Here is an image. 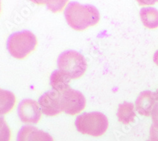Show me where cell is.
Instances as JSON below:
<instances>
[{
  "label": "cell",
  "mask_w": 158,
  "mask_h": 141,
  "mask_svg": "<svg viewBox=\"0 0 158 141\" xmlns=\"http://www.w3.org/2000/svg\"><path fill=\"white\" fill-rule=\"evenodd\" d=\"M86 101L84 95L71 88L61 94L62 109L65 113L75 115L83 111Z\"/></svg>",
  "instance_id": "cell-5"
},
{
  "label": "cell",
  "mask_w": 158,
  "mask_h": 141,
  "mask_svg": "<svg viewBox=\"0 0 158 141\" xmlns=\"http://www.w3.org/2000/svg\"><path fill=\"white\" fill-rule=\"evenodd\" d=\"M17 112L21 121L25 123H37L41 116L38 103L31 99L22 100L18 106Z\"/></svg>",
  "instance_id": "cell-7"
},
{
  "label": "cell",
  "mask_w": 158,
  "mask_h": 141,
  "mask_svg": "<svg viewBox=\"0 0 158 141\" xmlns=\"http://www.w3.org/2000/svg\"><path fill=\"white\" fill-rule=\"evenodd\" d=\"M155 104L154 93L148 90L142 92L139 95L135 102L137 112L145 117L151 116Z\"/></svg>",
  "instance_id": "cell-9"
},
{
  "label": "cell",
  "mask_w": 158,
  "mask_h": 141,
  "mask_svg": "<svg viewBox=\"0 0 158 141\" xmlns=\"http://www.w3.org/2000/svg\"><path fill=\"white\" fill-rule=\"evenodd\" d=\"M64 14L69 25L76 31H83L94 26L100 19L99 12L96 7L77 2H70L66 7Z\"/></svg>",
  "instance_id": "cell-1"
},
{
  "label": "cell",
  "mask_w": 158,
  "mask_h": 141,
  "mask_svg": "<svg viewBox=\"0 0 158 141\" xmlns=\"http://www.w3.org/2000/svg\"><path fill=\"white\" fill-rule=\"evenodd\" d=\"M140 16L144 26L149 29L158 28V10L153 7H144L140 11Z\"/></svg>",
  "instance_id": "cell-12"
},
{
  "label": "cell",
  "mask_w": 158,
  "mask_h": 141,
  "mask_svg": "<svg viewBox=\"0 0 158 141\" xmlns=\"http://www.w3.org/2000/svg\"><path fill=\"white\" fill-rule=\"evenodd\" d=\"M136 113L134 105L130 102H124L118 106L117 112V117L118 121L123 124L127 125L133 122L135 120Z\"/></svg>",
  "instance_id": "cell-11"
},
{
  "label": "cell",
  "mask_w": 158,
  "mask_h": 141,
  "mask_svg": "<svg viewBox=\"0 0 158 141\" xmlns=\"http://www.w3.org/2000/svg\"><path fill=\"white\" fill-rule=\"evenodd\" d=\"M0 111L1 114L9 112L14 107L15 97L12 92L1 89L0 90Z\"/></svg>",
  "instance_id": "cell-13"
},
{
  "label": "cell",
  "mask_w": 158,
  "mask_h": 141,
  "mask_svg": "<svg viewBox=\"0 0 158 141\" xmlns=\"http://www.w3.org/2000/svg\"><path fill=\"white\" fill-rule=\"evenodd\" d=\"M46 3H48L46 5H48V7L49 10L54 12H56L62 10L63 7H64L65 5V3H67V1H49L46 2Z\"/></svg>",
  "instance_id": "cell-14"
},
{
  "label": "cell",
  "mask_w": 158,
  "mask_h": 141,
  "mask_svg": "<svg viewBox=\"0 0 158 141\" xmlns=\"http://www.w3.org/2000/svg\"><path fill=\"white\" fill-rule=\"evenodd\" d=\"M150 140L151 141H158V129L152 125L150 129Z\"/></svg>",
  "instance_id": "cell-16"
},
{
  "label": "cell",
  "mask_w": 158,
  "mask_h": 141,
  "mask_svg": "<svg viewBox=\"0 0 158 141\" xmlns=\"http://www.w3.org/2000/svg\"><path fill=\"white\" fill-rule=\"evenodd\" d=\"M37 45L35 36L29 31H22L13 33L7 41L9 53L16 59H23L27 57Z\"/></svg>",
  "instance_id": "cell-3"
},
{
  "label": "cell",
  "mask_w": 158,
  "mask_h": 141,
  "mask_svg": "<svg viewBox=\"0 0 158 141\" xmlns=\"http://www.w3.org/2000/svg\"><path fill=\"white\" fill-rule=\"evenodd\" d=\"M57 63L59 70L71 79L80 78L87 68L84 57L75 50H67L62 52L58 58Z\"/></svg>",
  "instance_id": "cell-4"
},
{
  "label": "cell",
  "mask_w": 158,
  "mask_h": 141,
  "mask_svg": "<svg viewBox=\"0 0 158 141\" xmlns=\"http://www.w3.org/2000/svg\"><path fill=\"white\" fill-rule=\"evenodd\" d=\"M147 141H151V140H147Z\"/></svg>",
  "instance_id": "cell-19"
},
{
  "label": "cell",
  "mask_w": 158,
  "mask_h": 141,
  "mask_svg": "<svg viewBox=\"0 0 158 141\" xmlns=\"http://www.w3.org/2000/svg\"><path fill=\"white\" fill-rule=\"evenodd\" d=\"M152 125L158 129V104L156 103L153 111L152 112Z\"/></svg>",
  "instance_id": "cell-15"
},
{
  "label": "cell",
  "mask_w": 158,
  "mask_h": 141,
  "mask_svg": "<svg viewBox=\"0 0 158 141\" xmlns=\"http://www.w3.org/2000/svg\"><path fill=\"white\" fill-rule=\"evenodd\" d=\"M38 102L42 112L47 116H56L63 111L61 94L55 90H51L43 94Z\"/></svg>",
  "instance_id": "cell-6"
},
{
  "label": "cell",
  "mask_w": 158,
  "mask_h": 141,
  "mask_svg": "<svg viewBox=\"0 0 158 141\" xmlns=\"http://www.w3.org/2000/svg\"><path fill=\"white\" fill-rule=\"evenodd\" d=\"M154 96H155V99H156V103L158 104V88L157 89V90L154 93Z\"/></svg>",
  "instance_id": "cell-18"
},
{
  "label": "cell",
  "mask_w": 158,
  "mask_h": 141,
  "mask_svg": "<svg viewBox=\"0 0 158 141\" xmlns=\"http://www.w3.org/2000/svg\"><path fill=\"white\" fill-rule=\"evenodd\" d=\"M75 124L79 132L94 137L103 135L109 125L107 117L99 112H85L79 115Z\"/></svg>",
  "instance_id": "cell-2"
},
{
  "label": "cell",
  "mask_w": 158,
  "mask_h": 141,
  "mask_svg": "<svg viewBox=\"0 0 158 141\" xmlns=\"http://www.w3.org/2000/svg\"><path fill=\"white\" fill-rule=\"evenodd\" d=\"M72 79L60 70H55L50 77V85L55 90L62 94L70 88L69 83Z\"/></svg>",
  "instance_id": "cell-10"
},
{
  "label": "cell",
  "mask_w": 158,
  "mask_h": 141,
  "mask_svg": "<svg viewBox=\"0 0 158 141\" xmlns=\"http://www.w3.org/2000/svg\"><path fill=\"white\" fill-rule=\"evenodd\" d=\"M153 60H154V63L158 66V50L156 51V52H155L154 57H153Z\"/></svg>",
  "instance_id": "cell-17"
},
{
  "label": "cell",
  "mask_w": 158,
  "mask_h": 141,
  "mask_svg": "<svg viewBox=\"0 0 158 141\" xmlns=\"http://www.w3.org/2000/svg\"><path fill=\"white\" fill-rule=\"evenodd\" d=\"M17 141H53L48 134L31 125L21 128L17 135Z\"/></svg>",
  "instance_id": "cell-8"
}]
</instances>
